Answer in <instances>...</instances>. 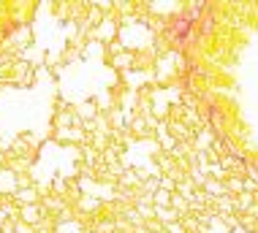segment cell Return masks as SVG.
<instances>
[{
  "label": "cell",
  "mask_w": 258,
  "mask_h": 233,
  "mask_svg": "<svg viewBox=\"0 0 258 233\" xmlns=\"http://www.w3.org/2000/svg\"><path fill=\"white\" fill-rule=\"evenodd\" d=\"M109 65H111V70H117V73H120V70H128V68H136V54L131 52H122V54H114V57L109 60Z\"/></svg>",
  "instance_id": "cell-2"
},
{
  "label": "cell",
  "mask_w": 258,
  "mask_h": 233,
  "mask_svg": "<svg viewBox=\"0 0 258 233\" xmlns=\"http://www.w3.org/2000/svg\"><path fill=\"white\" fill-rule=\"evenodd\" d=\"M19 190V174L9 166H0V195H17Z\"/></svg>",
  "instance_id": "cell-1"
}]
</instances>
